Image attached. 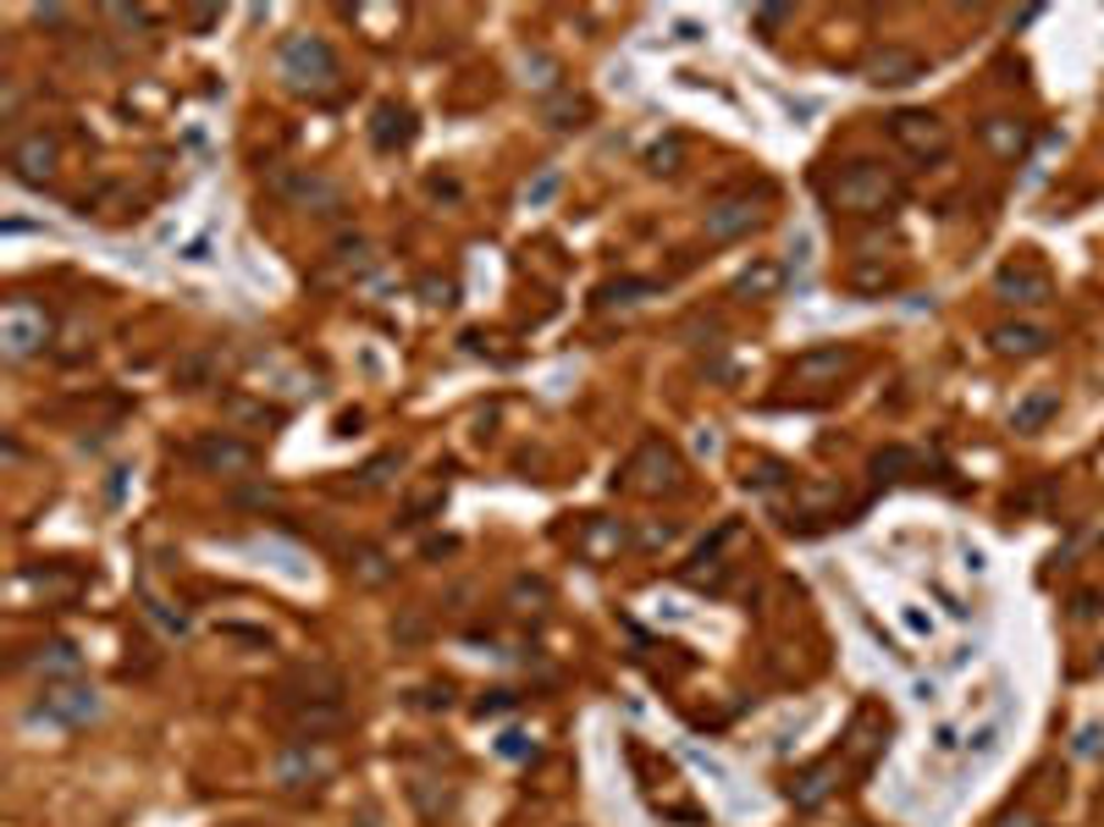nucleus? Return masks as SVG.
I'll return each mask as SVG.
<instances>
[{"label":"nucleus","instance_id":"obj_48","mask_svg":"<svg viewBox=\"0 0 1104 827\" xmlns=\"http://www.w3.org/2000/svg\"><path fill=\"white\" fill-rule=\"evenodd\" d=\"M1027 23H1038V7H1027V12H1010V29H1027Z\"/></svg>","mask_w":1104,"mask_h":827},{"label":"nucleus","instance_id":"obj_6","mask_svg":"<svg viewBox=\"0 0 1104 827\" xmlns=\"http://www.w3.org/2000/svg\"><path fill=\"white\" fill-rule=\"evenodd\" d=\"M34 712L45 723H56V728H84V723L100 717V695L89 684H78V679H56V684H45V695H40Z\"/></svg>","mask_w":1104,"mask_h":827},{"label":"nucleus","instance_id":"obj_20","mask_svg":"<svg viewBox=\"0 0 1104 827\" xmlns=\"http://www.w3.org/2000/svg\"><path fill=\"white\" fill-rule=\"evenodd\" d=\"M1054 413H1060V392H1027L1010 408V431H1043Z\"/></svg>","mask_w":1104,"mask_h":827},{"label":"nucleus","instance_id":"obj_3","mask_svg":"<svg viewBox=\"0 0 1104 827\" xmlns=\"http://www.w3.org/2000/svg\"><path fill=\"white\" fill-rule=\"evenodd\" d=\"M271 188H276L293 210H309V216H337L342 199H348L342 183L326 177V172H315V166H287V172L271 177Z\"/></svg>","mask_w":1104,"mask_h":827},{"label":"nucleus","instance_id":"obj_29","mask_svg":"<svg viewBox=\"0 0 1104 827\" xmlns=\"http://www.w3.org/2000/svg\"><path fill=\"white\" fill-rule=\"evenodd\" d=\"M597 298H602V304H641V298H657V282H635V276H624V282H608Z\"/></svg>","mask_w":1104,"mask_h":827},{"label":"nucleus","instance_id":"obj_36","mask_svg":"<svg viewBox=\"0 0 1104 827\" xmlns=\"http://www.w3.org/2000/svg\"><path fill=\"white\" fill-rule=\"evenodd\" d=\"M608 547H624V530H608V525H591V536H586V552H591V558H602Z\"/></svg>","mask_w":1104,"mask_h":827},{"label":"nucleus","instance_id":"obj_30","mask_svg":"<svg viewBox=\"0 0 1104 827\" xmlns=\"http://www.w3.org/2000/svg\"><path fill=\"white\" fill-rule=\"evenodd\" d=\"M558 188H564V177L547 166L542 177H531V183H525V205H531V210H542V205H553V199H558Z\"/></svg>","mask_w":1104,"mask_h":827},{"label":"nucleus","instance_id":"obj_45","mask_svg":"<svg viewBox=\"0 0 1104 827\" xmlns=\"http://www.w3.org/2000/svg\"><path fill=\"white\" fill-rule=\"evenodd\" d=\"M503 756H531V745H525V734H503Z\"/></svg>","mask_w":1104,"mask_h":827},{"label":"nucleus","instance_id":"obj_21","mask_svg":"<svg viewBox=\"0 0 1104 827\" xmlns=\"http://www.w3.org/2000/svg\"><path fill=\"white\" fill-rule=\"evenodd\" d=\"M851 359L840 353V348H812V353H801L796 359V381H807V386H823V381H840V370H845Z\"/></svg>","mask_w":1104,"mask_h":827},{"label":"nucleus","instance_id":"obj_31","mask_svg":"<svg viewBox=\"0 0 1104 827\" xmlns=\"http://www.w3.org/2000/svg\"><path fill=\"white\" fill-rule=\"evenodd\" d=\"M398 464H404L398 453H382V459H371V464H364V470H359V486H371V492H376V486H387Z\"/></svg>","mask_w":1104,"mask_h":827},{"label":"nucleus","instance_id":"obj_27","mask_svg":"<svg viewBox=\"0 0 1104 827\" xmlns=\"http://www.w3.org/2000/svg\"><path fill=\"white\" fill-rule=\"evenodd\" d=\"M785 481H790V470H785L779 459H757V464H746V475H741L746 492H774V486H785Z\"/></svg>","mask_w":1104,"mask_h":827},{"label":"nucleus","instance_id":"obj_25","mask_svg":"<svg viewBox=\"0 0 1104 827\" xmlns=\"http://www.w3.org/2000/svg\"><path fill=\"white\" fill-rule=\"evenodd\" d=\"M542 117H547L553 128H580V122L591 117V100H580V95H558V100L542 106Z\"/></svg>","mask_w":1104,"mask_h":827},{"label":"nucleus","instance_id":"obj_37","mask_svg":"<svg viewBox=\"0 0 1104 827\" xmlns=\"http://www.w3.org/2000/svg\"><path fill=\"white\" fill-rule=\"evenodd\" d=\"M111 23H128V29H150V23H155V12H144V7H111Z\"/></svg>","mask_w":1104,"mask_h":827},{"label":"nucleus","instance_id":"obj_32","mask_svg":"<svg viewBox=\"0 0 1104 827\" xmlns=\"http://www.w3.org/2000/svg\"><path fill=\"white\" fill-rule=\"evenodd\" d=\"M205 375H210V353H194V359L177 364V386H183V392H199Z\"/></svg>","mask_w":1104,"mask_h":827},{"label":"nucleus","instance_id":"obj_40","mask_svg":"<svg viewBox=\"0 0 1104 827\" xmlns=\"http://www.w3.org/2000/svg\"><path fill=\"white\" fill-rule=\"evenodd\" d=\"M34 23L40 29H67V12L62 7H34Z\"/></svg>","mask_w":1104,"mask_h":827},{"label":"nucleus","instance_id":"obj_1","mask_svg":"<svg viewBox=\"0 0 1104 827\" xmlns=\"http://www.w3.org/2000/svg\"><path fill=\"white\" fill-rule=\"evenodd\" d=\"M276 67H282V78H287V89H298V95H331L337 89V51L320 40V34H293V40H282V51H276Z\"/></svg>","mask_w":1104,"mask_h":827},{"label":"nucleus","instance_id":"obj_39","mask_svg":"<svg viewBox=\"0 0 1104 827\" xmlns=\"http://www.w3.org/2000/svg\"><path fill=\"white\" fill-rule=\"evenodd\" d=\"M514 701H520V695H514V690H492V695H487V701H481V706H476V712H481V717H492V712H509V706H514Z\"/></svg>","mask_w":1104,"mask_h":827},{"label":"nucleus","instance_id":"obj_8","mask_svg":"<svg viewBox=\"0 0 1104 827\" xmlns=\"http://www.w3.org/2000/svg\"><path fill=\"white\" fill-rule=\"evenodd\" d=\"M45 337H51V320H45L40 304H29V298L7 304V315H0V353H7L12 364L29 359V353H40Z\"/></svg>","mask_w":1104,"mask_h":827},{"label":"nucleus","instance_id":"obj_24","mask_svg":"<svg viewBox=\"0 0 1104 827\" xmlns=\"http://www.w3.org/2000/svg\"><path fill=\"white\" fill-rule=\"evenodd\" d=\"M221 413H227L232 426H260V431L282 426V408H271V403H254V397H227V403H221Z\"/></svg>","mask_w":1104,"mask_h":827},{"label":"nucleus","instance_id":"obj_19","mask_svg":"<svg viewBox=\"0 0 1104 827\" xmlns=\"http://www.w3.org/2000/svg\"><path fill=\"white\" fill-rule=\"evenodd\" d=\"M785 293V265L779 260H752L741 276H734V298H779Z\"/></svg>","mask_w":1104,"mask_h":827},{"label":"nucleus","instance_id":"obj_12","mask_svg":"<svg viewBox=\"0 0 1104 827\" xmlns=\"http://www.w3.org/2000/svg\"><path fill=\"white\" fill-rule=\"evenodd\" d=\"M757 227H763L757 199H718V205L707 210V221H701L707 243H734V238H746V232H757Z\"/></svg>","mask_w":1104,"mask_h":827},{"label":"nucleus","instance_id":"obj_23","mask_svg":"<svg viewBox=\"0 0 1104 827\" xmlns=\"http://www.w3.org/2000/svg\"><path fill=\"white\" fill-rule=\"evenodd\" d=\"M829 778H834L829 767H812V772H801V778L785 789V800H790L796 811H818V805L834 794V783H829Z\"/></svg>","mask_w":1104,"mask_h":827},{"label":"nucleus","instance_id":"obj_38","mask_svg":"<svg viewBox=\"0 0 1104 827\" xmlns=\"http://www.w3.org/2000/svg\"><path fill=\"white\" fill-rule=\"evenodd\" d=\"M420 293H426V304H453V293H459V287H453V282H437V276H431V282H420Z\"/></svg>","mask_w":1104,"mask_h":827},{"label":"nucleus","instance_id":"obj_28","mask_svg":"<svg viewBox=\"0 0 1104 827\" xmlns=\"http://www.w3.org/2000/svg\"><path fill=\"white\" fill-rule=\"evenodd\" d=\"M911 470H917V453H911V448H884V453L873 459V475H878V481H906Z\"/></svg>","mask_w":1104,"mask_h":827},{"label":"nucleus","instance_id":"obj_49","mask_svg":"<svg viewBox=\"0 0 1104 827\" xmlns=\"http://www.w3.org/2000/svg\"><path fill=\"white\" fill-rule=\"evenodd\" d=\"M999 827H1027V816H1005V822H999Z\"/></svg>","mask_w":1104,"mask_h":827},{"label":"nucleus","instance_id":"obj_15","mask_svg":"<svg viewBox=\"0 0 1104 827\" xmlns=\"http://www.w3.org/2000/svg\"><path fill=\"white\" fill-rule=\"evenodd\" d=\"M977 139H983V150L994 161H1021L1027 144H1032V122H1021V117H983Z\"/></svg>","mask_w":1104,"mask_h":827},{"label":"nucleus","instance_id":"obj_2","mask_svg":"<svg viewBox=\"0 0 1104 827\" xmlns=\"http://www.w3.org/2000/svg\"><path fill=\"white\" fill-rule=\"evenodd\" d=\"M895 199H900V183H895L884 166H873V161H856V166H845V172L829 183V205H834V210H851V216H884Z\"/></svg>","mask_w":1104,"mask_h":827},{"label":"nucleus","instance_id":"obj_42","mask_svg":"<svg viewBox=\"0 0 1104 827\" xmlns=\"http://www.w3.org/2000/svg\"><path fill=\"white\" fill-rule=\"evenodd\" d=\"M884 282H889V271H873V265L856 271V287H884Z\"/></svg>","mask_w":1104,"mask_h":827},{"label":"nucleus","instance_id":"obj_17","mask_svg":"<svg viewBox=\"0 0 1104 827\" xmlns=\"http://www.w3.org/2000/svg\"><path fill=\"white\" fill-rule=\"evenodd\" d=\"M988 342H994V353L999 359H1038L1054 337L1043 331V326H1027V320H1005V326H994L988 331Z\"/></svg>","mask_w":1104,"mask_h":827},{"label":"nucleus","instance_id":"obj_7","mask_svg":"<svg viewBox=\"0 0 1104 827\" xmlns=\"http://www.w3.org/2000/svg\"><path fill=\"white\" fill-rule=\"evenodd\" d=\"M271 778H276V789H287V794H298V789H315V783H326V778H331V756H326L320 745L287 739V745L276 750V761H271Z\"/></svg>","mask_w":1104,"mask_h":827},{"label":"nucleus","instance_id":"obj_16","mask_svg":"<svg viewBox=\"0 0 1104 827\" xmlns=\"http://www.w3.org/2000/svg\"><path fill=\"white\" fill-rule=\"evenodd\" d=\"M415 133H420V128H415V117H409L404 106H393V100H387V106H376V117H371V144H376L382 155H398V150H409V144H415Z\"/></svg>","mask_w":1104,"mask_h":827},{"label":"nucleus","instance_id":"obj_5","mask_svg":"<svg viewBox=\"0 0 1104 827\" xmlns=\"http://www.w3.org/2000/svg\"><path fill=\"white\" fill-rule=\"evenodd\" d=\"M889 139L911 155V161H944L950 155V122H939L933 111H895L889 117Z\"/></svg>","mask_w":1104,"mask_h":827},{"label":"nucleus","instance_id":"obj_13","mask_svg":"<svg viewBox=\"0 0 1104 827\" xmlns=\"http://www.w3.org/2000/svg\"><path fill=\"white\" fill-rule=\"evenodd\" d=\"M922 73H928V62H922L917 51H906V45H884V51L867 56V84H873V89H906V84H917Z\"/></svg>","mask_w":1104,"mask_h":827},{"label":"nucleus","instance_id":"obj_35","mask_svg":"<svg viewBox=\"0 0 1104 827\" xmlns=\"http://www.w3.org/2000/svg\"><path fill=\"white\" fill-rule=\"evenodd\" d=\"M679 155H685V150H679V139H668V144H652V150H646V166H652V172H674V166H679Z\"/></svg>","mask_w":1104,"mask_h":827},{"label":"nucleus","instance_id":"obj_26","mask_svg":"<svg viewBox=\"0 0 1104 827\" xmlns=\"http://www.w3.org/2000/svg\"><path fill=\"white\" fill-rule=\"evenodd\" d=\"M78 662H84V657H78L67 640H51V646H40V657H34V668H45V673H56V679H73Z\"/></svg>","mask_w":1104,"mask_h":827},{"label":"nucleus","instance_id":"obj_18","mask_svg":"<svg viewBox=\"0 0 1104 827\" xmlns=\"http://www.w3.org/2000/svg\"><path fill=\"white\" fill-rule=\"evenodd\" d=\"M287 695L293 701H342V673L326 662H298L287 673Z\"/></svg>","mask_w":1104,"mask_h":827},{"label":"nucleus","instance_id":"obj_46","mask_svg":"<svg viewBox=\"0 0 1104 827\" xmlns=\"http://www.w3.org/2000/svg\"><path fill=\"white\" fill-rule=\"evenodd\" d=\"M238 503H260V508H265V503H271V486H249V492H238Z\"/></svg>","mask_w":1104,"mask_h":827},{"label":"nucleus","instance_id":"obj_44","mask_svg":"<svg viewBox=\"0 0 1104 827\" xmlns=\"http://www.w3.org/2000/svg\"><path fill=\"white\" fill-rule=\"evenodd\" d=\"M183 260H194V265H199V260H210V238H194V243L183 249Z\"/></svg>","mask_w":1104,"mask_h":827},{"label":"nucleus","instance_id":"obj_14","mask_svg":"<svg viewBox=\"0 0 1104 827\" xmlns=\"http://www.w3.org/2000/svg\"><path fill=\"white\" fill-rule=\"evenodd\" d=\"M12 177L29 188H45L56 177V139L51 133H23L12 144Z\"/></svg>","mask_w":1104,"mask_h":827},{"label":"nucleus","instance_id":"obj_41","mask_svg":"<svg viewBox=\"0 0 1104 827\" xmlns=\"http://www.w3.org/2000/svg\"><path fill=\"white\" fill-rule=\"evenodd\" d=\"M221 23V7H194V29L205 34V29H216Z\"/></svg>","mask_w":1104,"mask_h":827},{"label":"nucleus","instance_id":"obj_33","mask_svg":"<svg viewBox=\"0 0 1104 827\" xmlns=\"http://www.w3.org/2000/svg\"><path fill=\"white\" fill-rule=\"evenodd\" d=\"M442 497H448L442 486H426V492H420V497L409 503V525H426V519H431V514L442 508Z\"/></svg>","mask_w":1104,"mask_h":827},{"label":"nucleus","instance_id":"obj_47","mask_svg":"<svg viewBox=\"0 0 1104 827\" xmlns=\"http://www.w3.org/2000/svg\"><path fill=\"white\" fill-rule=\"evenodd\" d=\"M900 618H906V629H917V635H928V618H922V613H917V607H906V613H900Z\"/></svg>","mask_w":1104,"mask_h":827},{"label":"nucleus","instance_id":"obj_4","mask_svg":"<svg viewBox=\"0 0 1104 827\" xmlns=\"http://www.w3.org/2000/svg\"><path fill=\"white\" fill-rule=\"evenodd\" d=\"M679 481H685V464H679V453H674L668 442H657V437H646V442L630 453V464H624V486L641 492V497H663V492H674Z\"/></svg>","mask_w":1104,"mask_h":827},{"label":"nucleus","instance_id":"obj_11","mask_svg":"<svg viewBox=\"0 0 1104 827\" xmlns=\"http://www.w3.org/2000/svg\"><path fill=\"white\" fill-rule=\"evenodd\" d=\"M287 728H293V739L320 745V739L348 728V712H342V701H293L287 706Z\"/></svg>","mask_w":1104,"mask_h":827},{"label":"nucleus","instance_id":"obj_10","mask_svg":"<svg viewBox=\"0 0 1104 827\" xmlns=\"http://www.w3.org/2000/svg\"><path fill=\"white\" fill-rule=\"evenodd\" d=\"M994 293L1005 298V304H1016V309H1032V304H1049L1054 298V282H1049V271H1038V265H999L994 271Z\"/></svg>","mask_w":1104,"mask_h":827},{"label":"nucleus","instance_id":"obj_9","mask_svg":"<svg viewBox=\"0 0 1104 827\" xmlns=\"http://www.w3.org/2000/svg\"><path fill=\"white\" fill-rule=\"evenodd\" d=\"M194 464L205 470V475H221V481H243L254 464H260V453L249 448V442H238L232 431H210V437H199L194 442Z\"/></svg>","mask_w":1104,"mask_h":827},{"label":"nucleus","instance_id":"obj_34","mask_svg":"<svg viewBox=\"0 0 1104 827\" xmlns=\"http://www.w3.org/2000/svg\"><path fill=\"white\" fill-rule=\"evenodd\" d=\"M785 23H796V7H757V29H763L768 40H774Z\"/></svg>","mask_w":1104,"mask_h":827},{"label":"nucleus","instance_id":"obj_22","mask_svg":"<svg viewBox=\"0 0 1104 827\" xmlns=\"http://www.w3.org/2000/svg\"><path fill=\"white\" fill-rule=\"evenodd\" d=\"M348 574H353L364 591H376V585H387L398 569H393V558H387V552H376V547H353V558H348Z\"/></svg>","mask_w":1104,"mask_h":827},{"label":"nucleus","instance_id":"obj_43","mask_svg":"<svg viewBox=\"0 0 1104 827\" xmlns=\"http://www.w3.org/2000/svg\"><path fill=\"white\" fill-rule=\"evenodd\" d=\"M663 541H674V525H652V530L641 536V547H663Z\"/></svg>","mask_w":1104,"mask_h":827}]
</instances>
